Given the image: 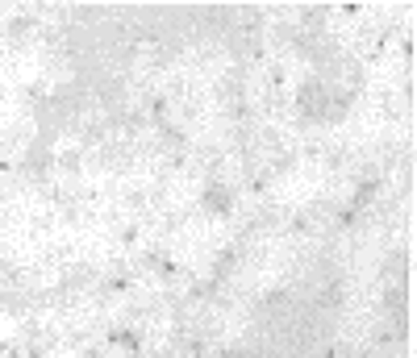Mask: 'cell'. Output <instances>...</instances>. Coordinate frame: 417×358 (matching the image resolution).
<instances>
[{"mask_svg": "<svg viewBox=\"0 0 417 358\" xmlns=\"http://www.w3.org/2000/svg\"><path fill=\"white\" fill-rule=\"evenodd\" d=\"M234 188H226V184H209L205 192H200V209L209 213V217H230L234 213Z\"/></svg>", "mask_w": 417, "mask_h": 358, "instance_id": "6da1fadb", "label": "cell"}, {"mask_svg": "<svg viewBox=\"0 0 417 358\" xmlns=\"http://www.w3.org/2000/svg\"><path fill=\"white\" fill-rule=\"evenodd\" d=\"M79 358H104V350H100V346H88V350H84Z\"/></svg>", "mask_w": 417, "mask_h": 358, "instance_id": "7a4b0ae2", "label": "cell"}]
</instances>
